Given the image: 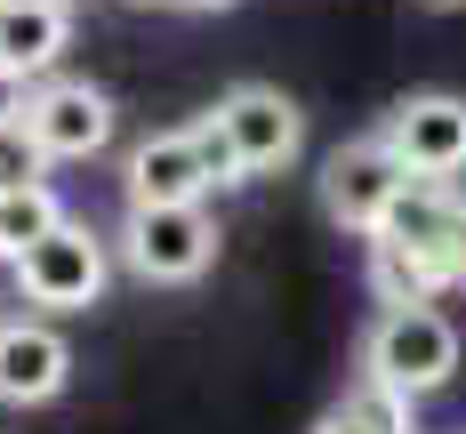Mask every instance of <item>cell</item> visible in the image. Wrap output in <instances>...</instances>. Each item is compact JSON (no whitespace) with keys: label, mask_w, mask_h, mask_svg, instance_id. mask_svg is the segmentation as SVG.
Listing matches in <instances>:
<instances>
[{"label":"cell","mask_w":466,"mask_h":434,"mask_svg":"<svg viewBox=\"0 0 466 434\" xmlns=\"http://www.w3.org/2000/svg\"><path fill=\"white\" fill-rule=\"evenodd\" d=\"M73 48V8L65 0H0V73L41 81Z\"/></svg>","instance_id":"obj_10"},{"label":"cell","mask_w":466,"mask_h":434,"mask_svg":"<svg viewBox=\"0 0 466 434\" xmlns=\"http://www.w3.org/2000/svg\"><path fill=\"white\" fill-rule=\"evenodd\" d=\"M25 73H0V129H16V121H25Z\"/></svg>","instance_id":"obj_15"},{"label":"cell","mask_w":466,"mask_h":434,"mask_svg":"<svg viewBox=\"0 0 466 434\" xmlns=\"http://www.w3.org/2000/svg\"><path fill=\"white\" fill-rule=\"evenodd\" d=\"M314 434H370V427H362V419H354V410L338 402V410H329V419H322V427H314Z\"/></svg>","instance_id":"obj_16"},{"label":"cell","mask_w":466,"mask_h":434,"mask_svg":"<svg viewBox=\"0 0 466 434\" xmlns=\"http://www.w3.org/2000/svg\"><path fill=\"white\" fill-rule=\"evenodd\" d=\"M121 257L137 282H201L218 266V217L201 201H129V226H121Z\"/></svg>","instance_id":"obj_3"},{"label":"cell","mask_w":466,"mask_h":434,"mask_svg":"<svg viewBox=\"0 0 466 434\" xmlns=\"http://www.w3.org/2000/svg\"><path fill=\"white\" fill-rule=\"evenodd\" d=\"M426 8H466V0H426Z\"/></svg>","instance_id":"obj_19"},{"label":"cell","mask_w":466,"mask_h":434,"mask_svg":"<svg viewBox=\"0 0 466 434\" xmlns=\"http://www.w3.org/2000/svg\"><path fill=\"white\" fill-rule=\"evenodd\" d=\"M209 121L226 129L233 161H241V177H274V169H289V161H298V145H306L298 105H289L281 89H266V81H241V89H226L218 105H209Z\"/></svg>","instance_id":"obj_6"},{"label":"cell","mask_w":466,"mask_h":434,"mask_svg":"<svg viewBox=\"0 0 466 434\" xmlns=\"http://www.w3.org/2000/svg\"><path fill=\"white\" fill-rule=\"evenodd\" d=\"M459 370V330H451V314H434V306H386L362 338V378L394 386V394H442Z\"/></svg>","instance_id":"obj_1"},{"label":"cell","mask_w":466,"mask_h":434,"mask_svg":"<svg viewBox=\"0 0 466 434\" xmlns=\"http://www.w3.org/2000/svg\"><path fill=\"white\" fill-rule=\"evenodd\" d=\"M129 8H177V0H129Z\"/></svg>","instance_id":"obj_18"},{"label":"cell","mask_w":466,"mask_h":434,"mask_svg":"<svg viewBox=\"0 0 466 434\" xmlns=\"http://www.w3.org/2000/svg\"><path fill=\"white\" fill-rule=\"evenodd\" d=\"M65 226V201L41 186V177H25V186H0V266H16L25 249L41 234Z\"/></svg>","instance_id":"obj_11"},{"label":"cell","mask_w":466,"mask_h":434,"mask_svg":"<svg viewBox=\"0 0 466 434\" xmlns=\"http://www.w3.org/2000/svg\"><path fill=\"white\" fill-rule=\"evenodd\" d=\"M410 186H419V177L394 161L386 137H354V145H338V153L322 161V209L346 226V234H362V241L394 217V201H402Z\"/></svg>","instance_id":"obj_5"},{"label":"cell","mask_w":466,"mask_h":434,"mask_svg":"<svg viewBox=\"0 0 466 434\" xmlns=\"http://www.w3.org/2000/svg\"><path fill=\"white\" fill-rule=\"evenodd\" d=\"M346 410H354L370 434H410V394H394V386H378V378L354 386V394H346Z\"/></svg>","instance_id":"obj_12"},{"label":"cell","mask_w":466,"mask_h":434,"mask_svg":"<svg viewBox=\"0 0 466 434\" xmlns=\"http://www.w3.org/2000/svg\"><path fill=\"white\" fill-rule=\"evenodd\" d=\"M209 186H241V161L209 113L129 153V201H209Z\"/></svg>","instance_id":"obj_2"},{"label":"cell","mask_w":466,"mask_h":434,"mask_svg":"<svg viewBox=\"0 0 466 434\" xmlns=\"http://www.w3.org/2000/svg\"><path fill=\"white\" fill-rule=\"evenodd\" d=\"M73 378V346L48 322H0V402L8 410H41Z\"/></svg>","instance_id":"obj_9"},{"label":"cell","mask_w":466,"mask_h":434,"mask_svg":"<svg viewBox=\"0 0 466 434\" xmlns=\"http://www.w3.org/2000/svg\"><path fill=\"white\" fill-rule=\"evenodd\" d=\"M177 8H201V16H218V8H233V0H177Z\"/></svg>","instance_id":"obj_17"},{"label":"cell","mask_w":466,"mask_h":434,"mask_svg":"<svg viewBox=\"0 0 466 434\" xmlns=\"http://www.w3.org/2000/svg\"><path fill=\"white\" fill-rule=\"evenodd\" d=\"M442 274H451V289L466 282V201H451V234H442Z\"/></svg>","instance_id":"obj_14"},{"label":"cell","mask_w":466,"mask_h":434,"mask_svg":"<svg viewBox=\"0 0 466 434\" xmlns=\"http://www.w3.org/2000/svg\"><path fill=\"white\" fill-rule=\"evenodd\" d=\"M25 137L48 161H89L113 145V96L89 89V81H41L25 96Z\"/></svg>","instance_id":"obj_8"},{"label":"cell","mask_w":466,"mask_h":434,"mask_svg":"<svg viewBox=\"0 0 466 434\" xmlns=\"http://www.w3.org/2000/svg\"><path fill=\"white\" fill-rule=\"evenodd\" d=\"M65 8H81V0H65Z\"/></svg>","instance_id":"obj_20"},{"label":"cell","mask_w":466,"mask_h":434,"mask_svg":"<svg viewBox=\"0 0 466 434\" xmlns=\"http://www.w3.org/2000/svg\"><path fill=\"white\" fill-rule=\"evenodd\" d=\"M41 169H48V153L25 137V121L0 129V186H25V177H41Z\"/></svg>","instance_id":"obj_13"},{"label":"cell","mask_w":466,"mask_h":434,"mask_svg":"<svg viewBox=\"0 0 466 434\" xmlns=\"http://www.w3.org/2000/svg\"><path fill=\"white\" fill-rule=\"evenodd\" d=\"M16 289H25V306H48V314H89L96 298H105V282H113V257H105V241L89 234V226H56V234H41L16 266Z\"/></svg>","instance_id":"obj_4"},{"label":"cell","mask_w":466,"mask_h":434,"mask_svg":"<svg viewBox=\"0 0 466 434\" xmlns=\"http://www.w3.org/2000/svg\"><path fill=\"white\" fill-rule=\"evenodd\" d=\"M378 137L394 145V161H402L419 186H451V177L466 169V96H451V89L402 96V105L386 113Z\"/></svg>","instance_id":"obj_7"}]
</instances>
